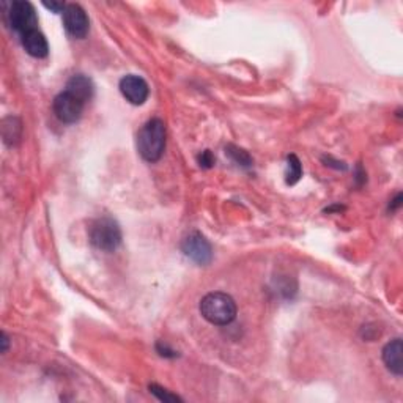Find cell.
<instances>
[{
	"mask_svg": "<svg viewBox=\"0 0 403 403\" xmlns=\"http://www.w3.org/2000/svg\"><path fill=\"white\" fill-rule=\"evenodd\" d=\"M139 155L148 162L161 160L166 150V125L161 119H151L137 134Z\"/></svg>",
	"mask_w": 403,
	"mask_h": 403,
	"instance_id": "obj_1",
	"label": "cell"
},
{
	"mask_svg": "<svg viewBox=\"0 0 403 403\" xmlns=\"http://www.w3.org/2000/svg\"><path fill=\"white\" fill-rule=\"evenodd\" d=\"M200 314L212 325L227 326L237 317V302L230 295L214 291L202 298Z\"/></svg>",
	"mask_w": 403,
	"mask_h": 403,
	"instance_id": "obj_2",
	"label": "cell"
},
{
	"mask_svg": "<svg viewBox=\"0 0 403 403\" xmlns=\"http://www.w3.org/2000/svg\"><path fill=\"white\" fill-rule=\"evenodd\" d=\"M90 243L104 252H114L121 243V232L119 224L110 218L93 221L89 229Z\"/></svg>",
	"mask_w": 403,
	"mask_h": 403,
	"instance_id": "obj_3",
	"label": "cell"
},
{
	"mask_svg": "<svg viewBox=\"0 0 403 403\" xmlns=\"http://www.w3.org/2000/svg\"><path fill=\"white\" fill-rule=\"evenodd\" d=\"M7 15L10 27L21 35L33 31V28H37L38 26V17L31 2H24V0L13 2L10 5Z\"/></svg>",
	"mask_w": 403,
	"mask_h": 403,
	"instance_id": "obj_4",
	"label": "cell"
},
{
	"mask_svg": "<svg viewBox=\"0 0 403 403\" xmlns=\"http://www.w3.org/2000/svg\"><path fill=\"white\" fill-rule=\"evenodd\" d=\"M84 106L85 104L83 101H79L71 93L63 90L55 96L52 109H54L55 117L62 123L73 125L76 121H79L80 115L84 112Z\"/></svg>",
	"mask_w": 403,
	"mask_h": 403,
	"instance_id": "obj_5",
	"label": "cell"
},
{
	"mask_svg": "<svg viewBox=\"0 0 403 403\" xmlns=\"http://www.w3.org/2000/svg\"><path fill=\"white\" fill-rule=\"evenodd\" d=\"M63 26L71 37L84 40L90 31V21L85 10L78 3H69L63 10Z\"/></svg>",
	"mask_w": 403,
	"mask_h": 403,
	"instance_id": "obj_6",
	"label": "cell"
},
{
	"mask_svg": "<svg viewBox=\"0 0 403 403\" xmlns=\"http://www.w3.org/2000/svg\"><path fill=\"white\" fill-rule=\"evenodd\" d=\"M181 249L186 257H189L191 260H194L198 265H207L212 261L213 250L212 244L207 241V238L202 235V233L194 232L191 233L188 238H185L183 244H181Z\"/></svg>",
	"mask_w": 403,
	"mask_h": 403,
	"instance_id": "obj_7",
	"label": "cell"
},
{
	"mask_svg": "<svg viewBox=\"0 0 403 403\" xmlns=\"http://www.w3.org/2000/svg\"><path fill=\"white\" fill-rule=\"evenodd\" d=\"M120 92L134 106H142L150 95L147 80L136 74H128L120 80Z\"/></svg>",
	"mask_w": 403,
	"mask_h": 403,
	"instance_id": "obj_8",
	"label": "cell"
},
{
	"mask_svg": "<svg viewBox=\"0 0 403 403\" xmlns=\"http://www.w3.org/2000/svg\"><path fill=\"white\" fill-rule=\"evenodd\" d=\"M21 43L27 54L35 58H44L49 54L48 40H46L44 35L38 28H33V31L21 35Z\"/></svg>",
	"mask_w": 403,
	"mask_h": 403,
	"instance_id": "obj_9",
	"label": "cell"
},
{
	"mask_svg": "<svg viewBox=\"0 0 403 403\" xmlns=\"http://www.w3.org/2000/svg\"><path fill=\"white\" fill-rule=\"evenodd\" d=\"M403 345H402V338H394L389 343H386V347L383 348V361L386 364L388 369L394 373V375L400 377L403 372Z\"/></svg>",
	"mask_w": 403,
	"mask_h": 403,
	"instance_id": "obj_10",
	"label": "cell"
},
{
	"mask_svg": "<svg viewBox=\"0 0 403 403\" xmlns=\"http://www.w3.org/2000/svg\"><path fill=\"white\" fill-rule=\"evenodd\" d=\"M65 92L71 93L73 96H76L79 101H83L84 104L87 101H90L93 96V92H95V87L90 78H87L84 74H74L71 79L67 83Z\"/></svg>",
	"mask_w": 403,
	"mask_h": 403,
	"instance_id": "obj_11",
	"label": "cell"
},
{
	"mask_svg": "<svg viewBox=\"0 0 403 403\" xmlns=\"http://www.w3.org/2000/svg\"><path fill=\"white\" fill-rule=\"evenodd\" d=\"M302 177V166L301 161L298 160L296 155H290L287 156V172H285V181L287 185L293 186Z\"/></svg>",
	"mask_w": 403,
	"mask_h": 403,
	"instance_id": "obj_12",
	"label": "cell"
},
{
	"mask_svg": "<svg viewBox=\"0 0 403 403\" xmlns=\"http://www.w3.org/2000/svg\"><path fill=\"white\" fill-rule=\"evenodd\" d=\"M225 153L229 155L232 157V161H235L238 166H243V167L252 166V160H250L248 151L238 148V147H235V145H229V147L225 148Z\"/></svg>",
	"mask_w": 403,
	"mask_h": 403,
	"instance_id": "obj_13",
	"label": "cell"
},
{
	"mask_svg": "<svg viewBox=\"0 0 403 403\" xmlns=\"http://www.w3.org/2000/svg\"><path fill=\"white\" fill-rule=\"evenodd\" d=\"M150 393L161 402H181L178 395L171 394L167 389L157 386V384H150Z\"/></svg>",
	"mask_w": 403,
	"mask_h": 403,
	"instance_id": "obj_14",
	"label": "cell"
},
{
	"mask_svg": "<svg viewBox=\"0 0 403 403\" xmlns=\"http://www.w3.org/2000/svg\"><path fill=\"white\" fill-rule=\"evenodd\" d=\"M214 161H216L214 156L212 155V151H209V150L202 151L200 156H198V164H200V167H203V169L213 167Z\"/></svg>",
	"mask_w": 403,
	"mask_h": 403,
	"instance_id": "obj_15",
	"label": "cell"
},
{
	"mask_svg": "<svg viewBox=\"0 0 403 403\" xmlns=\"http://www.w3.org/2000/svg\"><path fill=\"white\" fill-rule=\"evenodd\" d=\"M43 5H44V7L48 8V10L54 11V13H60V11H63V10L67 8V5H65V3H62V2H51V3L44 2Z\"/></svg>",
	"mask_w": 403,
	"mask_h": 403,
	"instance_id": "obj_16",
	"label": "cell"
},
{
	"mask_svg": "<svg viewBox=\"0 0 403 403\" xmlns=\"http://www.w3.org/2000/svg\"><path fill=\"white\" fill-rule=\"evenodd\" d=\"M400 205H402V194H397V197L393 200V205H391L389 208L393 209V212H395L397 208H400Z\"/></svg>",
	"mask_w": 403,
	"mask_h": 403,
	"instance_id": "obj_17",
	"label": "cell"
},
{
	"mask_svg": "<svg viewBox=\"0 0 403 403\" xmlns=\"http://www.w3.org/2000/svg\"><path fill=\"white\" fill-rule=\"evenodd\" d=\"M2 343H3L2 352L5 353V352H7V347H8V338H7V336H5V334H2Z\"/></svg>",
	"mask_w": 403,
	"mask_h": 403,
	"instance_id": "obj_18",
	"label": "cell"
}]
</instances>
